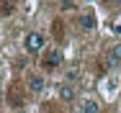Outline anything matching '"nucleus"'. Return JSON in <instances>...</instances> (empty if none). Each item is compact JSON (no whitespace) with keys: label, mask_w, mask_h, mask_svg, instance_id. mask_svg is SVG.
Instances as JSON below:
<instances>
[{"label":"nucleus","mask_w":121,"mask_h":113,"mask_svg":"<svg viewBox=\"0 0 121 113\" xmlns=\"http://www.w3.org/2000/svg\"><path fill=\"white\" fill-rule=\"evenodd\" d=\"M108 64H111V67H119L121 64V41L111 46V51H108Z\"/></svg>","instance_id":"obj_5"},{"label":"nucleus","mask_w":121,"mask_h":113,"mask_svg":"<svg viewBox=\"0 0 121 113\" xmlns=\"http://www.w3.org/2000/svg\"><path fill=\"white\" fill-rule=\"evenodd\" d=\"M80 113H100V103L95 98L85 95V98H80Z\"/></svg>","instance_id":"obj_4"},{"label":"nucleus","mask_w":121,"mask_h":113,"mask_svg":"<svg viewBox=\"0 0 121 113\" xmlns=\"http://www.w3.org/2000/svg\"><path fill=\"white\" fill-rule=\"evenodd\" d=\"M80 26H82V31H93V28H95V18L88 13V16H82V18H80Z\"/></svg>","instance_id":"obj_6"},{"label":"nucleus","mask_w":121,"mask_h":113,"mask_svg":"<svg viewBox=\"0 0 121 113\" xmlns=\"http://www.w3.org/2000/svg\"><path fill=\"white\" fill-rule=\"evenodd\" d=\"M23 46L28 54H39V51H44L47 49V36L44 33H39V31H31L28 36L23 39Z\"/></svg>","instance_id":"obj_1"},{"label":"nucleus","mask_w":121,"mask_h":113,"mask_svg":"<svg viewBox=\"0 0 121 113\" xmlns=\"http://www.w3.org/2000/svg\"><path fill=\"white\" fill-rule=\"evenodd\" d=\"M113 3H116V5H121V0H113Z\"/></svg>","instance_id":"obj_8"},{"label":"nucleus","mask_w":121,"mask_h":113,"mask_svg":"<svg viewBox=\"0 0 121 113\" xmlns=\"http://www.w3.org/2000/svg\"><path fill=\"white\" fill-rule=\"evenodd\" d=\"M57 98L62 100V103H75L77 100V92L70 82H62V85H57Z\"/></svg>","instance_id":"obj_2"},{"label":"nucleus","mask_w":121,"mask_h":113,"mask_svg":"<svg viewBox=\"0 0 121 113\" xmlns=\"http://www.w3.org/2000/svg\"><path fill=\"white\" fill-rule=\"evenodd\" d=\"M0 90H3V80H0Z\"/></svg>","instance_id":"obj_9"},{"label":"nucleus","mask_w":121,"mask_h":113,"mask_svg":"<svg viewBox=\"0 0 121 113\" xmlns=\"http://www.w3.org/2000/svg\"><path fill=\"white\" fill-rule=\"evenodd\" d=\"M28 90L34 92V95H41V92L47 90V77H41V75H31V77H28Z\"/></svg>","instance_id":"obj_3"},{"label":"nucleus","mask_w":121,"mask_h":113,"mask_svg":"<svg viewBox=\"0 0 121 113\" xmlns=\"http://www.w3.org/2000/svg\"><path fill=\"white\" fill-rule=\"evenodd\" d=\"M59 62H62V51H49L47 54V64L49 67H57Z\"/></svg>","instance_id":"obj_7"}]
</instances>
